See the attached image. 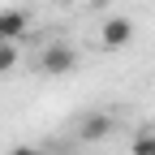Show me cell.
I'll return each instance as SVG.
<instances>
[{"mask_svg": "<svg viewBox=\"0 0 155 155\" xmlns=\"http://www.w3.org/2000/svg\"><path fill=\"white\" fill-rule=\"evenodd\" d=\"M26 26H30V17H26L22 9H5V13H0V30H5V43H17V39L26 35Z\"/></svg>", "mask_w": 155, "mask_h": 155, "instance_id": "4", "label": "cell"}, {"mask_svg": "<svg viewBox=\"0 0 155 155\" xmlns=\"http://www.w3.org/2000/svg\"><path fill=\"white\" fill-rule=\"evenodd\" d=\"M17 69V43H0V73Z\"/></svg>", "mask_w": 155, "mask_h": 155, "instance_id": "6", "label": "cell"}, {"mask_svg": "<svg viewBox=\"0 0 155 155\" xmlns=\"http://www.w3.org/2000/svg\"><path fill=\"white\" fill-rule=\"evenodd\" d=\"M0 43H5V30H0Z\"/></svg>", "mask_w": 155, "mask_h": 155, "instance_id": "9", "label": "cell"}, {"mask_svg": "<svg viewBox=\"0 0 155 155\" xmlns=\"http://www.w3.org/2000/svg\"><path fill=\"white\" fill-rule=\"evenodd\" d=\"M61 5H78V0H61Z\"/></svg>", "mask_w": 155, "mask_h": 155, "instance_id": "8", "label": "cell"}, {"mask_svg": "<svg viewBox=\"0 0 155 155\" xmlns=\"http://www.w3.org/2000/svg\"><path fill=\"white\" fill-rule=\"evenodd\" d=\"M129 155H155V129H138V134H134Z\"/></svg>", "mask_w": 155, "mask_h": 155, "instance_id": "5", "label": "cell"}, {"mask_svg": "<svg viewBox=\"0 0 155 155\" xmlns=\"http://www.w3.org/2000/svg\"><path fill=\"white\" fill-rule=\"evenodd\" d=\"M129 39H134V22H129V17H108V22H104V30H99V43H104L108 52L125 48Z\"/></svg>", "mask_w": 155, "mask_h": 155, "instance_id": "3", "label": "cell"}, {"mask_svg": "<svg viewBox=\"0 0 155 155\" xmlns=\"http://www.w3.org/2000/svg\"><path fill=\"white\" fill-rule=\"evenodd\" d=\"M9 155H43V151H39V147H13Z\"/></svg>", "mask_w": 155, "mask_h": 155, "instance_id": "7", "label": "cell"}, {"mask_svg": "<svg viewBox=\"0 0 155 155\" xmlns=\"http://www.w3.org/2000/svg\"><path fill=\"white\" fill-rule=\"evenodd\" d=\"M73 65H78V52L69 43H48V52L39 56V73H48V78H65V73H73Z\"/></svg>", "mask_w": 155, "mask_h": 155, "instance_id": "1", "label": "cell"}, {"mask_svg": "<svg viewBox=\"0 0 155 155\" xmlns=\"http://www.w3.org/2000/svg\"><path fill=\"white\" fill-rule=\"evenodd\" d=\"M112 116L108 112H86L82 116V121H78V138H82V142H104L108 138V134H112Z\"/></svg>", "mask_w": 155, "mask_h": 155, "instance_id": "2", "label": "cell"}]
</instances>
